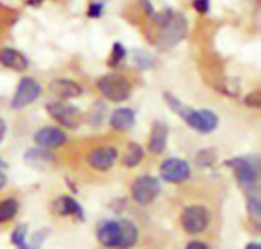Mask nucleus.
<instances>
[{
	"label": "nucleus",
	"instance_id": "aec40b11",
	"mask_svg": "<svg viewBox=\"0 0 261 249\" xmlns=\"http://www.w3.org/2000/svg\"><path fill=\"white\" fill-rule=\"evenodd\" d=\"M127 57V49L122 43L116 41L112 44V51H110V55H109V60H107V64L109 67H118Z\"/></svg>",
	"mask_w": 261,
	"mask_h": 249
},
{
	"label": "nucleus",
	"instance_id": "6e6552de",
	"mask_svg": "<svg viewBox=\"0 0 261 249\" xmlns=\"http://www.w3.org/2000/svg\"><path fill=\"white\" fill-rule=\"evenodd\" d=\"M41 84L32 78V77H23L18 84H17V89L12 95V99H11V109L14 110H20V109H24L28 107L29 104H32L34 101L38 99V96L41 95Z\"/></svg>",
	"mask_w": 261,
	"mask_h": 249
},
{
	"label": "nucleus",
	"instance_id": "412c9836",
	"mask_svg": "<svg viewBox=\"0 0 261 249\" xmlns=\"http://www.w3.org/2000/svg\"><path fill=\"white\" fill-rule=\"evenodd\" d=\"M133 61L139 70H147L154 66V58L144 49H135L133 51Z\"/></svg>",
	"mask_w": 261,
	"mask_h": 249
},
{
	"label": "nucleus",
	"instance_id": "a878e982",
	"mask_svg": "<svg viewBox=\"0 0 261 249\" xmlns=\"http://www.w3.org/2000/svg\"><path fill=\"white\" fill-rule=\"evenodd\" d=\"M245 104L248 107H252V109H260L261 106V92L260 90H254L251 93H248L245 96Z\"/></svg>",
	"mask_w": 261,
	"mask_h": 249
},
{
	"label": "nucleus",
	"instance_id": "4468645a",
	"mask_svg": "<svg viewBox=\"0 0 261 249\" xmlns=\"http://www.w3.org/2000/svg\"><path fill=\"white\" fill-rule=\"evenodd\" d=\"M168 126L164 121H156L151 126L150 136H148V152L153 155H161L167 148L168 142Z\"/></svg>",
	"mask_w": 261,
	"mask_h": 249
},
{
	"label": "nucleus",
	"instance_id": "c9c22d12",
	"mask_svg": "<svg viewBox=\"0 0 261 249\" xmlns=\"http://www.w3.org/2000/svg\"><path fill=\"white\" fill-rule=\"evenodd\" d=\"M90 3H99V5H106L109 0H89Z\"/></svg>",
	"mask_w": 261,
	"mask_h": 249
},
{
	"label": "nucleus",
	"instance_id": "9b49d317",
	"mask_svg": "<svg viewBox=\"0 0 261 249\" xmlns=\"http://www.w3.org/2000/svg\"><path fill=\"white\" fill-rule=\"evenodd\" d=\"M118 159V150L110 145H102L93 148L87 155V162L89 165L96 170V171H107L110 170Z\"/></svg>",
	"mask_w": 261,
	"mask_h": 249
},
{
	"label": "nucleus",
	"instance_id": "9d476101",
	"mask_svg": "<svg viewBox=\"0 0 261 249\" xmlns=\"http://www.w3.org/2000/svg\"><path fill=\"white\" fill-rule=\"evenodd\" d=\"M161 178L168 184H182L190 179L191 167L185 159L180 158H168L161 164L159 168Z\"/></svg>",
	"mask_w": 261,
	"mask_h": 249
},
{
	"label": "nucleus",
	"instance_id": "393cba45",
	"mask_svg": "<svg viewBox=\"0 0 261 249\" xmlns=\"http://www.w3.org/2000/svg\"><path fill=\"white\" fill-rule=\"evenodd\" d=\"M104 113H106V106L102 103H95L89 115V122H92L93 126H99L104 119Z\"/></svg>",
	"mask_w": 261,
	"mask_h": 249
},
{
	"label": "nucleus",
	"instance_id": "473e14b6",
	"mask_svg": "<svg viewBox=\"0 0 261 249\" xmlns=\"http://www.w3.org/2000/svg\"><path fill=\"white\" fill-rule=\"evenodd\" d=\"M43 2H44V0H24V3H26L28 6H34V8H35V6H40Z\"/></svg>",
	"mask_w": 261,
	"mask_h": 249
},
{
	"label": "nucleus",
	"instance_id": "dca6fc26",
	"mask_svg": "<svg viewBox=\"0 0 261 249\" xmlns=\"http://www.w3.org/2000/svg\"><path fill=\"white\" fill-rule=\"evenodd\" d=\"M0 64L14 72H24L29 67L28 58L17 49L2 47L0 49Z\"/></svg>",
	"mask_w": 261,
	"mask_h": 249
},
{
	"label": "nucleus",
	"instance_id": "a211bd4d",
	"mask_svg": "<svg viewBox=\"0 0 261 249\" xmlns=\"http://www.w3.org/2000/svg\"><path fill=\"white\" fill-rule=\"evenodd\" d=\"M142 159H144V148L136 142H130L122 155V165L127 168H135L142 162Z\"/></svg>",
	"mask_w": 261,
	"mask_h": 249
},
{
	"label": "nucleus",
	"instance_id": "2eb2a0df",
	"mask_svg": "<svg viewBox=\"0 0 261 249\" xmlns=\"http://www.w3.org/2000/svg\"><path fill=\"white\" fill-rule=\"evenodd\" d=\"M109 122H110V127L116 132H128L135 127L136 113L130 107H119L110 113Z\"/></svg>",
	"mask_w": 261,
	"mask_h": 249
},
{
	"label": "nucleus",
	"instance_id": "b1692460",
	"mask_svg": "<svg viewBox=\"0 0 261 249\" xmlns=\"http://www.w3.org/2000/svg\"><path fill=\"white\" fill-rule=\"evenodd\" d=\"M248 213H249V217L252 222H255V223L260 222L261 208L258 196H249L248 197Z\"/></svg>",
	"mask_w": 261,
	"mask_h": 249
},
{
	"label": "nucleus",
	"instance_id": "ddd939ff",
	"mask_svg": "<svg viewBox=\"0 0 261 249\" xmlns=\"http://www.w3.org/2000/svg\"><path fill=\"white\" fill-rule=\"evenodd\" d=\"M50 92L58 96L61 101H67V99H73L83 95V86L70 78H57L54 81H50L49 84Z\"/></svg>",
	"mask_w": 261,
	"mask_h": 249
},
{
	"label": "nucleus",
	"instance_id": "0eeeda50",
	"mask_svg": "<svg viewBox=\"0 0 261 249\" xmlns=\"http://www.w3.org/2000/svg\"><path fill=\"white\" fill-rule=\"evenodd\" d=\"M210 220H211V214L202 205L187 207L180 214V225H182L184 231L191 236L203 233L208 228Z\"/></svg>",
	"mask_w": 261,
	"mask_h": 249
},
{
	"label": "nucleus",
	"instance_id": "f704fd0d",
	"mask_svg": "<svg viewBox=\"0 0 261 249\" xmlns=\"http://www.w3.org/2000/svg\"><path fill=\"white\" fill-rule=\"evenodd\" d=\"M5 184H6V178H5V175H3V173L0 171V188H2V187H3Z\"/></svg>",
	"mask_w": 261,
	"mask_h": 249
},
{
	"label": "nucleus",
	"instance_id": "e433bc0d",
	"mask_svg": "<svg viewBox=\"0 0 261 249\" xmlns=\"http://www.w3.org/2000/svg\"><path fill=\"white\" fill-rule=\"evenodd\" d=\"M2 165H3V164H2V161H0V168H2Z\"/></svg>",
	"mask_w": 261,
	"mask_h": 249
},
{
	"label": "nucleus",
	"instance_id": "c756f323",
	"mask_svg": "<svg viewBox=\"0 0 261 249\" xmlns=\"http://www.w3.org/2000/svg\"><path fill=\"white\" fill-rule=\"evenodd\" d=\"M139 3H141V6H142L144 12L151 18V17L154 15V12H156V9H154V6H153L151 0H139Z\"/></svg>",
	"mask_w": 261,
	"mask_h": 249
},
{
	"label": "nucleus",
	"instance_id": "4be33fe9",
	"mask_svg": "<svg viewBox=\"0 0 261 249\" xmlns=\"http://www.w3.org/2000/svg\"><path fill=\"white\" fill-rule=\"evenodd\" d=\"M24 159L31 165H40V164H46L50 159V156H49L47 150L38 147V148H34V150H28L26 155H24Z\"/></svg>",
	"mask_w": 261,
	"mask_h": 249
},
{
	"label": "nucleus",
	"instance_id": "f8f14e48",
	"mask_svg": "<svg viewBox=\"0 0 261 249\" xmlns=\"http://www.w3.org/2000/svg\"><path fill=\"white\" fill-rule=\"evenodd\" d=\"M34 141L37 147L44 148V150H52V148H58L64 145L67 141V136L60 127L49 126V127L38 129L34 135Z\"/></svg>",
	"mask_w": 261,
	"mask_h": 249
},
{
	"label": "nucleus",
	"instance_id": "6ab92c4d",
	"mask_svg": "<svg viewBox=\"0 0 261 249\" xmlns=\"http://www.w3.org/2000/svg\"><path fill=\"white\" fill-rule=\"evenodd\" d=\"M18 213V202L17 199L8 197L0 202V223H6L15 217Z\"/></svg>",
	"mask_w": 261,
	"mask_h": 249
},
{
	"label": "nucleus",
	"instance_id": "7ed1b4c3",
	"mask_svg": "<svg viewBox=\"0 0 261 249\" xmlns=\"http://www.w3.org/2000/svg\"><path fill=\"white\" fill-rule=\"evenodd\" d=\"M188 35V20L182 12L171 11L167 21L161 26L158 37V47L162 51H170L177 46Z\"/></svg>",
	"mask_w": 261,
	"mask_h": 249
},
{
	"label": "nucleus",
	"instance_id": "72a5a7b5",
	"mask_svg": "<svg viewBox=\"0 0 261 249\" xmlns=\"http://www.w3.org/2000/svg\"><path fill=\"white\" fill-rule=\"evenodd\" d=\"M245 249H261V245L255 243V242H252V243H248V245H246V248H245Z\"/></svg>",
	"mask_w": 261,
	"mask_h": 249
},
{
	"label": "nucleus",
	"instance_id": "423d86ee",
	"mask_svg": "<svg viewBox=\"0 0 261 249\" xmlns=\"http://www.w3.org/2000/svg\"><path fill=\"white\" fill-rule=\"evenodd\" d=\"M47 115L64 129H76L83 121V113L76 106L66 101H50L46 104Z\"/></svg>",
	"mask_w": 261,
	"mask_h": 249
},
{
	"label": "nucleus",
	"instance_id": "f03ea898",
	"mask_svg": "<svg viewBox=\"0 0 261 249\" xmlns=\"http://www.w3.org/2000/svg\"><path fill=\"white\" fill-rule=\"evenodd\" d=\"M98 242L112 249H130L138 242V228L130 220H107L96 231Z\"/></svg>",
	"mask_w": 261,
	"mask_h": 249
},
{
	"label": "nucleus",
	"instance_id": "7c9ffc66",
	"mask_svg": "<svg viewBox=\"0 0 261 249\" xmlns=\"http://www.w3.org/2000/svg\"><path fill=\"white\" fill-rule=\"evenodd\" d=\"M185 249H210L206 246V243H203V242H200V240H193V242H190Z\"/></svg>",
	"mask_w": 261,
	"mask_h": 249
},
{
	"label": "nucleus",
	"instance_id": "c85d7f7f",
	"mask_svg": "<svg viewBox=\"0 0 261 249\" xmlns=\"http://www.w3.org/2000/svg\"><path fill=\"white\" fill-rule=\"evenodd\" d=\"M213 161H214V155H211V150L199 152V156H197V164L199 165H210Z\"/></svg>",
	"mask_w": 261,
	"mask_h": 249
},
{
	"label": "nucleus",
	"instance_id": "20e7f679",
	"mask_svg": "<svg viewBox=\"0 0 261 249\" xmlns=\"http://www.w3.org/2000/svg\"><path fill=\"white\" fill-rule=\"evenodd\" d=\"M96 89L99 93L112 103H124L130 98L133 86L130 80L121 73H107L98 78Z\"/></svg>",
	"mask_w": 261,
	"mask_h": 249
},
{
	"label": "nucleus",
	"instance_id": "f3484780",
	"mask_svg": "<svg viewBox=\"0 0 261 249\" xmlns=\"http://www.w3.org/2000/svg\"><path fill=\"white\" fill-rule=\"evenodd\" d=\"M54 211L63 217H75L76 220H84L83 207L70 196H61L54 202Z\"/></svg>",
	"mask_w": 261,
	"mask_h": 249
},
{
	"label": "nucleus",
	"instance_id": "1a4fd4ad",
	"mask_svg": "<svg viewBox=\"0 0 261 249\" xmlns=\"http://www.w3.org/2000/svg\"><path fill=\"white\" fill-rule=\"evenodd\" d=\"M161 193V184L158 178L151 175H142L132 184V197L138 205H150Z\"/></svg>",
	"mask_w": 261,
	"mask_h": 249
},
{
	"label": "nucleus",
	"instance_id": "bb28decb",
	"mask_svg": "<svg viewBox=\"0 0 261 249\" xmlns=\"http://www.w3.org/2000/svg\"><path fill=\"white\" fill-rule=\"evenodd\" d=\"M102 12H104V5H99V3H89V6H87V17H90V18H98V17H101L102 15Z\"/></svg>",
	"mask_w": 261,
	"mask_h": 249
},
{
	"label": "nucleus",
	"instance_id": "cd10ccee",
	"mask_svg": "<svg viewBox=\"0 0 261 249\" xmlns=\"http://www.w3.org/2000/svg\"><path fill=\"white\" fill-rule=\"evenodd\" d=\"M193 8L199 14H208L210 9H211V0H194L193 2Z\"/></svg>",
	"mask_w": 261,
	"mask_h": 249
},
{
	"label": "nucleus",
	"instance_id": "39448f33",
	"mask_svg": "<svg viewBox=\"0 0 261 249\" xmlns=\"http://www.w3.org/2000/svg\"><path fill=\"white\" fill-rule=\"evenodd\" d=\"M226 167L234 173L242 190L249 196H257V182H258V168L248 158H231L226 162Z\"/></svg>",
	"mask_w": 261,
	"mask_h": 249
},
{
	"label": "nucleus",
	"instance_id": "2f4dec72",
	"mask_svg": "<svg viewBox=\"0 0 261 249\" xmlns=\"http://www.w3.org/2000/svg\"><path fill=\"white\" fill-rule=\"evenodd\" d=\"M5 136H6V122H5V119L0 118V144L5 139Z\"/></svg>",
	"mask_w": 261,
	"mask_h": 249
},
{
	"label": "nucleus",
	"instance_id": "5701e85b",
	"mask_svg": "<svg viewBox=\"0 0 261 249\" xmlns=\"http://www.w3.org/2000/svg\"><path fill=\"white\" fill-rule=\"evenodd\" d=\"M26 239H28V228L24 225H18L11 233V243L17 249H21L26 245Z\"/></svg>",
	"mask_w": 261,
	"mask_h": 249
},
{
	"label": "nucleus",
	"instance_id": "f257e3e1",
	"mask_svg": "<svg viewBox=\"0 0 261 249\" xmlns=\"http://www.w3.org/2000/svg\"><path fill=\"white\" fill-rule=\"evenodd\" d=\"M164 98H165L168 107L176 115H179L185 121V124L190 126L197 133L208 135V133H213L217 129V126H219V116L214 112H211L208 109L196 110L193 107H188L179 98H176L174 95H171L168 92L164 93Z\"/></svg>",
	"mask_w": 261,
	"mask_h": 249
}]
</instances>
